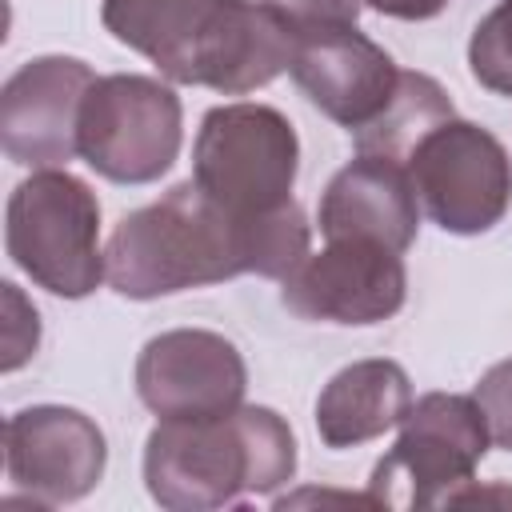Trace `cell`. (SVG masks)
<instances>
[{
	"mask_svg": "<svg viewBox=\"0 0 512 512\" xmlns=\"http://www.w3.org/2000/svg\"><path fill=\"white\" fill-rule=\"evenodd\" d=\"M296 476V436L276 408L240 404L200 420H160L144 440V488L168 512H212L272 496Z\"/></svg>",
	"mask_w": 512,
	"mask_h": 512,
	"instance_id": "obj_1",
	"label": "cell"
},
{
	"mask_svg": "<svg viewBox=\"0 0 512 512\" xmlns=\"http://www.w3.org/2000/svg\"><path fill=\"white\" fill-rule=\"evenodd\" d=\"M252 220H236L196 180H180L160 200L120 216L104 244L108 284L124 300H160L248 276Z\"/></svg>",
	"mask_w": 512,
	"mask_h": 512,
	"instance_id": "obj_2",
	"label": "cell"
},
{
	"mask_svg": "<svg viewBox=\"0 0 512 512\" xmlns=\"http://www.w3.org/2000/svg\"><path fill=\"white\" fill-rule=\"evenodd\" d=\"M8 260L44 292L84 300L108 280L100 248V200L68 168H32L4 208Z\"/></svg>",
	"mask_w": 512,
	"mask_h": 512,
	"instance_id": "obj_3",
	"label": "cell"
},
{
	"mask_svg": "<svg viewBox=\"0 0 512 512\" xmlns=\"http://www.w3.org/2000/svg\"><path fill=\"white\" fill-rule=\"evenodd\" d=\"M492 448L476 396L424 392L400 420L396 444L376 460L368 492L380 508H444L476 476Z\"/></svg>",
	"mask_w": 512,
	"mask_h": 512,
	"instance_id": "obj_4",
	"label": "cell"
},
{
	"mask_svg": "<svg viewBox=\"0 0 512 512\" xmlns=\"http://www.w3.org/2000/svg\"><path fill=\"white\" fill-rule=\"evenodd\" d=\"M300 140L292 120L272 104H216L192 140V180L236 220L292 204Z\"/></svg>",
	"mask_w": 512,
	"mask_h": 512,
	"instance_id": "obj_5",
	"label": "cell"
},
{
	"mask_svg": "<svg viewBox=\"0 0 512 512\" xmlns=\"http://www.w3.org/2000/svg\"><path fill=\"white\" fill-rule=\"evenodd\" d=\"M184 144V104L172 84L140 72L96 76L80 108V160L112 184L160 180Z\"/></svg>",
	"mask_w": 512,
	"mask_h": 512,
	"instance_id": "obj_6",
	"label": "cell"
},
{
	"mask_svg": "<svg viewBox=\"0 0 512 512\" xmlns=\"http://www.w3.org/2000/svg\"><path fill=\"white\" fill-rule=\"evenodd\" d=\"M420 208L452 236H480L512 208V156L496 132L472 120H444L408 156Z\"/></svg>",
	"mask_w": 512,
	"mask_h": 512,
	"instance_id": "obj_7",
	"label": "cell"
},
{
	"mask_svg": "<svg viewBox=\"0 0 512 512\" xmlns=\"http://www.w3.org/2000/svg\"><path fill=\"white\" fill-rule=\"evenodd\" d=\"M280 284L284 308L316 324H380L408 300L404 252H392L376 240H328L320 252H308Z\"/></svg>",
	"mask_w": 512,
	"mask_h": 512,
	"instance_id": "obj_8",
	"label": "cell"
},
{
	"mask_svg": "<svg viewBox=\"0 0 512 512\" xmlns=\"http://www.w3.org/2000/svg\"><path fill=\"white\" fill-rule=\"evenodd\" d=\"M108 464V440L92 416L68 404H32L4 424V472L36 508L84 500Z\"/></svg>",
	"mask_w": 512,
	"mask_h": 512,
	"instance_id": "obj_9",
	"label": "cell"
},
{
	"mask_svg": "<svg viewBox=\"0 0 512 512\" xmlns=\"http://www.w3.org/2000/svg\"><path fill=\"white\" fill-rule=\"evenodd\" d=\"M248 364L212 328H168L136 356V396L160 420H200L244 404Z\"/></svg>",
	"mask_w": 512,
	"mask_h": 512,
	"instance_id": "obj_10",
	"label": "cell"
},
{
	"mask_svg": "<svg viewBox=\"0 0 512 512\" xmlns=\"http://www.w3.org/2000/svg\"><path fill=\"white\" fill-rule=\"evenodd\" d=\"M96 72L76 56H32L0 88V148L24 168L80 156V108Z\"/></svg>",
	"mask_w": 512,
	"mask_h": 512,
	"instance_id": "obj_11",
	"label": "cell"
},
{
	"mask_svg": "<svg viewBox=\"0 0 512 512\" xmlns=\"http://www.w3.org/2000/svg\"><path fill=\"white\" fill-rule=\"evenodd\" d=\"M292 52L296 36L272 8L260 0H216L168 84L244 96L288 72Z\"/></svg>",
	"mask_w": 512,
	"mask_h": 512,
	"instance_id": "obj_12",
	"label": "cell"
},
{
	"mask_svg": "<svg viewBox=\"0 0 512 512\" xmlns=\"http://www.w3.org/2000/svg\"><path fill=\"white\" fill-rule=\"evenodd\" d=\"M288 76L296 80V88L308 96L312 108H320L332 124L348 132L368 128L388 108L400 84L396 60L356 24L296 36Z\"/></svg>",
	"mask_w": 512,
	"mask_h": 512,
	"instance_id": "obj_13",
	"label": "cell"
},
{
	"mask_svg": "<svg viewBox=\"0 0 512 512\" xmlns=\"http://www.w3.org/2000/svg\"><path fill=\"white\" fill-rule=\"evenodd\" d=\"M420 212L408 164L356 152V160L328 180L316 224L324 240H376L392 252H408L420 232Z\"/></svg>",
	"mask_w": 512,
	"mask_h": 512,
	"instance_id": "obj_14",
	"label": "cell"
},
{
	"mask_svg": "<svg viewBox=\"0 0 512 512\" xmlns=\"http://www.w3.org/2000/svg\"><path fill=\"white\" fill-rule=\"evenodd\" d=\"M412 380L396 360L372 356L340 368L316 396V432L328 448H356L400 428Z\"/></svg>",
	"mask_w": 512,
	"mask_h": 512,
	"instance_id": "obj_15",
	"label": "cell"
},
{
	"mask_svg": "<svg viewBox=\"0 0 512 512\" xmlns=\"http://www.w3.org/2000/svg\"><path fill=\"white\" fill-rule=\"evenodd\" d=\"M216 0H104L100 20L124 48L148 56L168 80Z\"/></svg>",
	"mask_w": 512,
	"mask_h": 512,
	"instance_id": "obj_16",
	"label": "cell"
},
{
	"mask_svg": "<svg viewBox=\"0 0 512 512\" xmlns=\"http://www.w3.org/2000/svg\"><path fill=\"white\" fill-rule=\"evenodd\" d=\"M456 108L448 100V92L440 88V80H432L428 72H400V84L388 100V108L360 132H352L356 152L364 156H388L408 164L412 148L420 144V136H428L436 124L452 120Z\"/></svg>",
	"mask_w": 512,
	"mask_h": 512,
	"instance_id": "obj_17",
	"label": "cell"
},
{
	"mask_svg": "<svg viewBox=\"0 0 512 512\" xmlns=\"http://www.w3.org/2000/svg\"><path fill=\"white\" fill-rule=\"evenodd\" d=\"M472 80L496 96H512V0H500L468 40Z\"/></svg>",
	"mask_w": 512,
	"mask_h": 512,
	"instance_id": "obj_18",
	"label": "cell"
},
{
	"mask_svg": "<svg viewBox=\"0 0 512 512\" xmlns=\"http://www.w3.org/2000/svg\"><path fill=\"white\" fill-rule=\"evenodd\" d=\"M264 8H272L292 36H308V32H324V28H344L360 20V0H260Z\"/></svg>",
	"mask_w": 512,
	"mask_h": 512,
	"instance_id": "obj_19",
	"label": "cell"
},
{
	"mask_svg": "<svg viewBox=\"0 0 512 512\" xmlns=\"http://www.w3.org/2000/svg\"><path fill=\"white\" fill-rule=\"evenodd\" d=\"M472 396L480 400V408H484V416H488L492 444L512 452V360L492 364V368L480 376V384L472 388Z\"/></svg>",
	"mask_w": 512,
	"mask_h": 512,
	"instance_id": "obj_20",
	"label": "cell"
},
{
	"mask_svg": "<svg viewBox=\"0 0 512 512\" xmlns=\"http://www.w3.org/2000/svg\"><path fill=\"white\" fill-rule=\"evenodd\" d=\"M4 300H8V312H12V320H8V356H4V372H16L32 352H36V344H40V316H36V308L20 296V288L16 284H4Z\"/></svg>",
	"mask_w": 512,
	"mask_h": 512,
	"instance_id": "obj_21",
	"label": "cell"
},
{
	"mask_svg": "<svg viewBox=\"0 0 512 512\" xmlns=\"http://www.w3.org/2000/svg\"><path fill=\"white\" fill-rule=\"evenodd\" d=\"M364 8H376L380 16L392 20H432L448 8V0H360Z\"/></svg>",
	"mask_w": 512,
	"mask_h": 512,
	"instance_id": "obj_22",
	"label": "cell"
}]
</instances>
